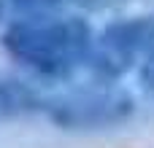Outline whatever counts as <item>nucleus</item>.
Here are the masks:
<instances>
[{
  "instance_id": "obj_2",
  "label": "nucleus",
  "mask_w": 154,
  "mask_h": 148,
  "mask_svg": "<svg viewBox=\"0 0 154 148\" xmlns=\"http://www.w3.org/2000/svg\"><path fill=\"white\" fill-rule=\"evenodd\" d=\"M154 49V19L133 16L111 22L95 40L87 59L89 75L97 84H114L133 65H143Z\"/></svg>"
},
{
  "instance_id": "obj_7",
  "label": "nucleus",
  "mask_w": 154,
  "mask_h": 148,
  "mask_svg": "<svg viewBox=\"0 0 154 148\" xmlns=\"http://www.w3.org/2000/svg\"><path fill=\"white\" fill-rule=\"evenodd\" d=\"M125 3H130V0H97V8H103V5H125Z\"/></svg>"
},
{
  "instance_id": "obj_1",
  "label": "nucleus",
  "mask_w": 154,
  "mask_h": 148,
  "mask_svg": "<svg viewBox=\"0 0 154 148\" xmlns=\"http://www.w3.org/2000/svg\"><path fill=\"white\" fill-rule=\"evenodd\" d=\"M92 30L76 13L41 11L16 16L3 32L5 51L43 78H68L87 65Z\"/></svg>"
},
{
  "instance_id": "obj_5",
  "label": "nucleus",
  "mask_w": 154,
  "mask_h": 148,
  "mask_svg": "<svg viewBox=\"0 0 154 148\" xmlns=\"http://www.w3.org/2000/svg\"><path fill=\"white\" fill-rule=\"evenodd\" d=\"M22 13H41V11H60V8H97V0H16Z\"/></svg>"
},
{
  "instance_id": "obj_8",
  "label": "nucleus",
  "mask_w": 154,
  "mask_h": 148,
  "mask_svg": "<svg viewBox=\"0 0 154 148\" xmlns=\"http://www.w3.org/2000/svg\"><path fill=\"white\" fill-rule=\"evenodd\" d=\"M3 3H5V0H0V13H3Z\"/></svg>"
},
{
  "instance_id": "obj_4",
  "label": "nucleus",
  "mask_w": 154,
  "mask_h": 148,
  "mask_svg": "<svg viewBox=\"0 0 154 148\" xmlns=\"http://www.w3.org/2000/svg\"><path fill=\"white\" fill-rule=\"evenodd\" d=\"M46 100L49 97L38 94L32 86L16 81V78L0 75V121L19 119L27 113H41V111H46Z\"/></svg>"
},
{
  "instance_id": "obj_3",
  "label": "nucleus",
  "mask_w": 154,
  "mask_h": 148,
  "mask_svg": "<svg viewBox=\"0 0 154 148\" xmlns=\"http://www.w3.org/2000/svg\"><path fill=\"white\" fill-rule=\"evenodd\" d=\"M62 129H106L133 116V97L122 89H81L62 97H49L43 111Z\"/></svg>"
},
{
  "instance_id": "obj_6",
  "label": "nucleus",
  "mask_w": 154,
  "mask_h": 148,
  "mask_svg": "<svg viewBox=\"0 0 154 148\" xmlns=\"http://www.w3.org/2000/svg\"><path fill=\"white\" fill-rule=\"evenodd\" d=\"M141 84H143L146 92L154 94V49H152V54L143 59V65H141Z\"/></svg>"
}]
</instances>
